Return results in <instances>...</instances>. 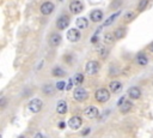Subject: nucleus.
<instances>
[{"mask_svg":"<svg viewBox=\"0 0 153 138\" xmlns=\"http://www.w3.org/2000/svg\"><path fill=\"white\" fill-rule=\"evenodd\" d=\"M94 98L96 101H98L99 103H104L108 102L110 100V91L105 88H99L96 92H94Z\"/></svg>","mask_w":153,"mask_h":138,"instance_id":"f257e3e1","label":"nucleus"},{"mask_svg":"<svg viewBox=\"0 0 153 138\" xmlns=\"http://www.w3.org/2000/svg\"><path fill=\"white\" fill-rule=\"evenodd\" d=\"M98 71H99V64H98V61L90 60L88 62H86V65H85V72H86V74L94 76V74L98 73Z\"/></svg>","mask_w":153,"mask_h":138,"instance_id":"f03ea898","label":"nucleus"},{"mask_svg":"<svg viewBox=\"0 0 153 138\" xmlns=\"http://www.w3.org/2000/svg\"><path fill=\"white\" fill-rule=\"evenodd\" d=\"M42 106H43V102L39 98H33V100H31L29 102L27 108H29V110L31 113H38V112H41Z\"/></svg>","mask_w":153,"mask_h":138,"instance_id":"7ed1b4c3","label":"nucleus"},{"mask_svg":"<svg viewBox=\"0 0 153 138\" xmlns=\"http://www.w3.org/2000/svg\"><path fill=\"white\" fill-rule=\"evenodd\" d=\"M87 96H88V94H87V91H86L84 88H76V89L74 90V92H73V97H74V100L78 101V102L85 101V100L87 98Z\"/></svg>","mask_w":153,"mask_h":138,"instance_id":"20e7f679","label":"nucleus"},{"mask_svg":"<svg viewBox=\"0 0 153 138\" xmlns=\"http://www.w3.org/2000/svg\"><path fill=\"white\" fill-rule=\"evenodd\" d=\"M66 36H67V40H68L69 42H76V41L80 40L81 34H80L79 29L72 28V29H69V30L67 31V35H66Z\"/></svg>","mask_w":153,"mask_h":138,"instance_id":"39448f33","label":"nucleus"},{"mask_svg":"<svg viewBox=\"0 0 153 138\" xmlns=\"http://www.w3.org/2000/svg\"><path fill=\"white\" fill-rule=\"evenodd\" d=\"M81 124H82V119H81L79 115H74V116H72V118L68 120V126H69L72 130H78V128H80Z\"/></svg>","mask_w":153,"mask_h":138,"instance_id":"423d86ee","label":"nucleus"},{"mask_svg":"<svg viewBox=\"0 0 153 138\" xmlns=\"http://www.w3.org/2000/svg\"><path fill=\"white\" fill-rule=\"evenodd\" d=\"M69 10H71V12H72L73 14H78V13H80V12L84 10V6H82L81 1H79V0H73V1L69 4Z\"/></svg>","mask_w":153,"mask_h":138,"instance_id":"0eeeda50","label":"nucleus"},{"mask_svg":"<svg viewBox=\"0 0 153 138\" xmlns=\"http://www.w3.org/2000/svg\"><path fill=\"white\" fill-rule=\"evenodd\" d=\"M39 10H41V13H42V14L49 16V14L54 11V4L50 2V1H44V2L41 5Z\"/></svg>","mask_w":153,"mask_h":138,"instance_id":"6e6552de","label":"nucleus"},{"mask_svg":"<svg viewBox=\"0 0 153 138\" xmlns=\"http://www.w3.org/2000/svg\"><path fill=\"white\" fill-rule=\"evenodd\" d=\"M98 114H99L98 108L94 107V106H88V107L85 108V110H84V115H85L86 118H88V119H94V118L98 116Z\"/></svg>","mask_w":153,"mask_h":138,"instance_id":"1a4fd4ad","label":"nucleus"},{"mask_svg":"<svg viewBox=\"0 0 153 138\" xmlns=\"http://www.w3.org/2000/svg\"><path fill=\"white\" fill-rule=\"evenodd\" d=\"M68 24H69V18H68L67 16H61V17L57 18V20H56V28H57L59 30H65V29H67Z\"/></svg>","mask_w":153,"mask_h":138,"instance_id":"9d476101","label":"nucleus"},{"mask_svg":"<svg viewBox=\"0 0 153 138\" xmlns=\"http://www.w3.org/2000/svg\"><path fill=\"white\" fill-rule=\"evenodd\" d=\"M128 96L131 98V100H137L141 97V90L140 88L137 86H130L128 89Z\"/></svg>","mask_w":153,"mask_h":138,"instance_id":"9b49d317","label":"nucleus"},{"mask_svg":"<svg viewBox=\"0 0 153 138\" xmlns=\"http://www.w3.org/2000/svg\"><path fill=\"white\" fill-rule=\"evenodd\" d=\"M90 19L93 22V23H98L103 19V12L100 10H93L91 13H90Z\"/></svg>","mask_w":153,"mask_h":138,"instance_id":"f8f14e48","label":"nucleus"},{"mask_svg":"<svg viewBox=\"0 0 153 138\" xmlns=\"http://www.w3.org/2000/svg\"><path fill=\"white\" fill-rule=\"evenodd\" d=\"M61 41H62V37H61V35L60 34H51L50 35V38H49V43L53 46V47H56V46H59L60 43H61Z\"/></svg>","mask_w":153,"mask_h":138,"instance_id":"ddd939ff","label":"nucleus"},{"mask_svg":"<svg viewBox=\"0 0 153 138\" xmlns=\"http://www.w3.org/2000/svg\"><path fill=\"white\" fill-rule=\"evenodd\" d=\"M75 25H76V29L81 30V29H86L88 26V20L85 18V17H79L76 20H75Z\"/></svg>","mask_w":153,"mask_h":138,"instance_id":"4468645a","label":"nucleus"},{"mask_svg":"<svg viewBox=\"0 0 153 138\" xmlns=\"http://www.w3.org/2000/svg\"><path fill=\"white\" fill-rule=\"evenodd\" d=\"M109 88H110V91L114 92V94H117L121 89H122V83L120 80H112L110 84H109Z\"/></svg>","mask_w":153,"mask_h":138,"instance_id":"2eb2a0df","label":"nucleus"},{"mask_svg":"<svg viewBox=\"0 0 153 138\" xmlns=\"http://www.w3.org/2000/svg\"><path fill=\"white\" fill-rule=\"evenodd\" d=\"M56 112L59 114H61V115H63V114L67 113V103H66V101L61 100V101L57 102V104H56Z\"/></svg>","mask_w":153,"mask_h":138,"instance_id":"dca6fc26","label":"nucleus"},{"mask_svg":"<svg viewBox=\"0 0 153 138\" xmlns=\"http://www.w3.org/2000/svg\"><path fill=\"white\" fill-rule=\"evenodd\" d=\"M120 13H121V11H117V12H115V13H112V14H110L106 19H105V22H104V24H103V26H110L115 20H116V18H117V16H120Z\"/></svg>","mask_w":153,"mask_h":138,"instance_id":"f3484780","label":"nucleus"},{"mask_svg":"<svg viewBox=\"0 0 153 138\" xmlns=\"http://www.w3.org/2000/svg\"><path fill=\"white\" fill-rule=\"evenodd\" d=\"M136 64L140 66H146L148 64V58L143 53H139L136 55Z\"/></svg>","mask_w":153,"mask_h":138,"instance_id":"a211bd4d","label":"nucleus"},{"mask_svg":"<svg viewBox=\"0 0 153 138\" xmlns=\"http://www.w3.org/2000/svg\"><path fill=\"white\" fill-rule=\"evenodd\" d=\"M114 36H115V40H121L126 36V29L124 28H117L115 31H114Z\"/></svg>","mask_w":153,"mask_h":138,"instance_id":"6ab92c4d","label":"nucleus"},{"mask_svg":"<svg viewBox=\"0 0 153 138\" xmlns=\"http://www.w3.org/2000/svg\"><path fill=\"white\" fill-rule=\"evenodd\" d=\"M131 107H133V103H131L130 101H126V102H124L122 106H120V110H121V113L126 114V113L130 112Z\"/></svg>","mask_w":153,"mask_h":138,"instance_id":"aec40b11","label":"nucleus"},{"mask_svg":"<svg viewBox=\"0 0 153 138\" xmlns=\"http://www.w3.org/2000/svg\"><path fill=\"white\" fill-rule=\"evenodd\" d=\"M51 74H53L54 77H63V76H65V71H63L61 67L56 66V67H54V68H53Z\"/></svg>","mask_w":153,"mask_h":138,"instance_id":"412c9836","label":"nucleus"},{"mask_svg":"<svg viewBox=\"0 0 153 138\" xmlns=\"http://www.w3.org/2000/svg\"><path fill=\"white\" fill-rule=\"evenodd\" d=\"M42 91L43 94L45 95H53L54 94V86L51 84H45L43 88H42Z\"/></svg>","mask_w":153,"mask_h":138,"instance_id":"4be33fe9","label":"nucleus"},{"mask_svg":"<svg viewBox=\"0 0 153 138\" xmlns=\"http://www.w3.org/2000/svg\"><path fill=\"white\" fill-rule=\"evenodd\" d=\"M103 38H104V42H105V43H112V42L115 41L114 32H106V34H104Z\"/></svg>","mask_w":153,"mask_h":138,"instance_id":"5701e85b","label":"nucleus"},{"mask_svg":"<svg viewBox=\"0 0 153 138\" xmlns=\"http://www.w3.org/2000/svg\"><path fill=\"white\" fill-rule=\"evenodd\" d=\"M134 18H135V13H134L133 11H128V12H126L124 16H123V20H124V22H131Z\"/></svg>","mask_w":153,"mask_h":138,"instance_id":"b1692460","label":"nucleus"},{"mask_svg":"<svg viewBox=\"0 0 153 138\" xmlns=\"http://www.w3.org/2000/svg\"><path fill=\"white\" fill-rule=\"evenodd\" d=\"M98 54L102 59H105L109 55V49L105 48V47H100V48H98Z\"/></svg>","mask_w":153,"mask_h":138,"instance_id":"393cba45","label":"nucleus"},{"mask_svg":"<svg viewBox=\"0 0 153 138\" xmlns=\"http://www.w3.org/2000/svg\"><path fill=\"white\" fill-rule=\"evenodd\" d=\"M74 84L75 85H80L82 82H84V74L82 73H76L75 76H74Z\"/></svg>","mask_w":153,"mask_h":138,"instance_id":"a878e982","label":"nucleus"},{"mask_svg":"<svg viewBox=\"0 0 153 138\" xmlns=\"http://www.w3.org/2000/svg\"><path fill=\"white\" fill-rule=\"evenodd\" d=\"M148 1H149V0H140L139 4H137V11H139V12H142V11L147 7Z\"/></svg>","mask_w":153,"mask_h":138,"instance_id":"bb28decb","label":"nucleus"},{"mask_svg":"<svg viewBox=\"0 0 153 138\" xmlns=\"http://www.w3.org/2000/svg\"><path fill=\"white\" fill-rule=\"evenodd\" d=\"M56 89H57V90H63V89H66V82H63V80L57 82V83H56Z\"/></svg>","mask_w":153,"mask_h":138,"instance_id":"cd10ccee","label":"nucleus"},{"mask_svg":"<svg viewBox=\"0 0 153 138\" xmlns=\"http://www.w3.org/2000/svg\"><path fill=\"white\" fill-rule=\"evenodd\" d=\"M5 106H6V97H5V96H2V97H1V100H0V108H1V109H4V108H5Z\"/></svg>","mask_w":153,"mask_h":138,"instance_id":"c85d7f7f","label":"nucleus"},{"mask_svg":"<svg viewBox=\"0 0 153 138\" xmlns=\"http://www.w3.org/2000/svg\"><path fill=\"white\" fill-rule=\"evenodd\" d=\"M117 5H121V0H116V1H114V2L110 5V7H111V8H117V7H120V6H117Z\"/></svg>","mask_w":153,"mask_h":138,"instance_id":"c756f323","label":"nucleus"},{"mask_svg":"<svg viewBox=\"0 0 153 138\" xmlns=\"http://www.w3.org/2000/svg\"><path fill=\"white\" fill-rule=\"evenodd\" d=\"M73 86V79H69L68 80V84H66V90H71Z\"/></svg>","mask_w":153,"mask_h":138,"instance_id":"7c9ffc66","label":"nucleus"},{"mask_svg":"<svg viewBox=\"0 0 153 138\" xmlns=\"http://www.w3.org/2000/svg\"><path fill=\"white\" fill-rule=\"evenodd\" d=\"M126 101H127V100H126V97H124V96H123V97H121V98L118 100V102H117V106H118V107H120V106H122Z\"/></svg>","mask_w":153,"mask_h":138,"instance_id":"2f4dec72","label":"nucleus"},{"mask_svg":"<svg viewBox=\"0 0 153 138\" xmlns=\"http://www.w3.org/2000/svg\"><path fill=\"white\" fill-rule=\"evenodd\" d=\"M91 41H92V43L97 42V41H98V35H96V34H94V35H93V37L91 38Z\"/></svg>","mask_w":153,"mask_h":138,"instance_id":"473e14b6","label":"nucleus"},{"mask_svg":"<svg viewBox=\"0 0 153 138\" xmlns=\"http://www.w3.org/2000/svg\"><path fill=\"white\" fill-rule=\"evenodd\" d=\"M35 138H43V136H42V133H36Z\"/></svg>","mask_w":153,"mask_h":138,"instance_id":"72a5a7b5","label":"nucleus"},{"mask_svg":"<svg viewBox=\"0 0 153 138\" xmlns=\"http://www.w3.org/2000/svg\"><path fill=\"white\" fill-rule=\"evenodd\" d=\"M88 132H90V128H85V130H84V132H82V134H87Z\"/></svg>","mask_w":153,"mask_h":138,"instance_id":"f704fd0d","label":"nucleus"},{"mask_svg":"<svg viewBox=\"0 0 153 138\" xmlns=\"http://www.w3.org/2000/svg\"><path fill=\"white\" fill-rule=\"evenodd\" d=\"M148 48H149V50H151V52L153 53V42H152V43L149 44V47H148Z\"/></svg>","mask_w":153,"mask_h":138,"instance_id":"c9c22d12","label":"nucleus"},{"mask_svg":"<svg viewBox=\"0 0 153 138\" xmlns=\"http://www.w3.org/2000/svg\"><path fill=\"white\" fill-rule=\"evenodd\" d=\"M17 138H25V136H19V137H17Z\"/></svg>","mask_w":153,"mask_h":138,"instance_id":"e433bc0d","label":"nucleus"},{"mask_svg":"<svg viewBox=\"0 0 153 138\" xmlns=\"http://www.w3.org/2000/svg\"><path fill=\"white\" fill-rule=\"evenodd\" d=\"M152 84H153V83H152Z\"/></svg>","mask_w":153,"mask_h":138,"instance_id":"4c0bfd02","label":"nucleus"}]
</instances>
